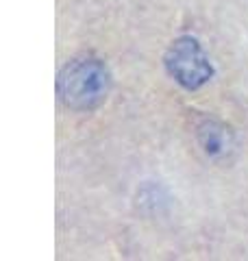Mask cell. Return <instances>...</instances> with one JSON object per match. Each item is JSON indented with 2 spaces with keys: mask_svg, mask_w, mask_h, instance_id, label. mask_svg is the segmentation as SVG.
<instances>
[{
  "mask_svg": "<svg viewBox=\"0 0 248 261\" xmlns=\"http://www.w3.org/2000/svg\"><path fill=\"white\" fill-rule=\"evenodd\" d=\"M111 72L96 57H79L65 63L57 79L59 100L72 111H94L109 98Z\"/></svg>",
  "mask_w": 248,
  "mask_h": 261,
  "instance_id": "6da1fadb",
  "label": "cell"
},
{
  "mask_svg": "<svg viewBox=\"0 0 248 261\" xmlns=\"http://www.w3.org/2000/svg\"><path fill=\"white\" fill-rule=\"evenodd\" d=\"M165 70L181 87L194 89L209 83L213 76V65L194 37H179L165 53Z\"/></svg>",
  "mask_w": 248,
  "mask_h": 261,
  "instance_id": "7a4b0ae2",
  "label": "cell"
}]
</instances>
